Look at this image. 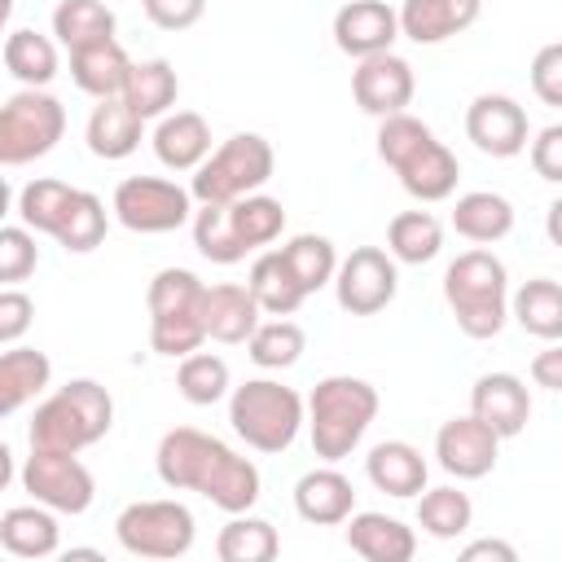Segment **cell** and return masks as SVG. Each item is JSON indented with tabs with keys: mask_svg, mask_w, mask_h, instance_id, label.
Instances as JSON below:
<instances>
[{
	"mask_svg": "<svg viewBox=\"0 0 562 562\" xmlns=\"http://www.w3.org/2000/svg\"><path fill=\"white\" fill-rule=\"evenodd\" d=\"M140 136H145V119L123 101V97H101L88 114V127H83V140L97 158L105 162H119L127 154L140 149Z\"/></svg>",
	"mask_w": 562,
	"mask_h": 562,
	"instance_id": "24",
	"label": "cell"
},
{
	"mask_svg": "<svg viewBox=\"0 0 562 562\" xmlns=\"http://www.w3.org/2000/svg\"><path fill=\"white\" fill-rule=\"evenodd\" d=\"M127 66H132V57L123 53L119 40H101V44H88V48H75L70 53V79H75V88L88 92V97H97V101L123 92Z\"/></svg>",
	"mask_w": 562,
	"mask_h": 562,
	"instance_id": "29",
	"label": "cell"
},
{
	"mask_svg": "<svg viewBox=\"0 0 562 562\" xmlns=\"http://www.w3.org/2000/svg\"><path fill=\"white\" fill-rule=\"evenodd\" d=\"M483 0H404L395 9L400 18V35L413 44H443L461 31H470L479 22Z\"/></svg>",
	"mask_w": 562,
	"mask_h": 562,
	"instance_id": "19",
	"label": "cell"
},
{
	"mask_svg": "<svg viewBox=\"0 0 562 562\" xmlns=\"http://www.w3.org/2000/svg\"><path fill=\"white\" fill-rule=\"evenodd\" d=\"M145 123L149 119H162L176 97H180V75L167 57H145V61H132L127 66V79H123V92H119Z\"/></svg>",
	"mask_w": 562,
	"mask_h": 562,
	"instance_id": "27",
	"label": "cell"
},
{
	"mask_svg": "<svg viewBox=\"0 0 562 562\" xmlns=\"http://www.w3.org/2000/svg\"><path fill=\"white\" fill-rule=\"evenodd\" d=\"M40 268V246L26 224H0V285H18Z\"/></svg>",
	"mask_w": 562,
	"mask_h": 562,
	"instance_id": "45",
	"label": "cell"
},
{
	"mask_svg": "<svg viewBox=\"0 0 562 562\" xmlns=\"http://www.w3.org/2000/svg\"><path fill=\"white\" fill-rule=\"evenodd\" d=\"M474 522V505L461 487H422L417 492V527L435 540H457Z\"/></svg>",
	"mask_w": 562,
	"mask_h": 562,
	"instance_id": "38",
	"label": "cell"
},
{
	"mask_svg": "<svg viewBox=\"0 0 562 562\" xmlns=\"http://www.w3.org/2000/svg\"><path fill=\"white\" fill-rule=\"evenodd\" d=\"M443 250V224L430 211H400L386 224V255L395 263H430Z\"/></svg>",
	"mask_w": 562,
	"mask_h": 562,
	"instance_id": "35",
	"label": "cell"
},
{
	"mask_svg": "<svg viewBox=\"0 0 562 562\" xmlns=\"http://www.w3.org/2000/svg\"><path fill=\"white\" fill-rule=\"evenodd\" d=\"M228 422L255 452H285L303 430V395L277 378H246L228 391Z\"/></svg>",
	"mask_w": 562,
	"mask_h": 562,
	"instance_id": "6",
	"label": "cell"
},
{
	"mask_svg": "<svg viewBox=\"0 0 562 562\" xmlns=\"http://www.w3.org/2000/svg\"><path fill=\"white\" fill-rule=\"evenodd\" d=\"M70 198H75V184L53 180V176H40V180H31L18 193V215H22V224L31 233L53 237L57 224H61V215H66V206H70Z\"/></svg>",
	"mask_w": 562,
	"mask_h": 562,
	"instance_id": "44",
	"label": "cell"
},
{
	"mask_svg": "<svg viewBox=\"0 0 562 562\" xmlns=\"http://www.w3.org/2000/svg\"><path fill=\"white\" fill-rule=\"evenodd\" d=\"M0 544L13 558H53L61 549L57 514L44 505H13L0 514Z\"/></svg>",
	"mask_w": 562,
	"mask_h": 562,
	"instance_id": "26",
	"label": "cell"
},
{
	"mask_svg": "<svg viewBox=\"0 0 562 562\" xmlns=\"http://www.w3.org/2000/svg\"><path fill=\"white\" fill-rule=\"evenodd\" d=\"M154 470L171 492H198L211 505H220L224 514H246L259 501L255 461L193 426H176L158 439Z\"/></svg>",
	"mask_w": 562,
	"mask_h": 562,
	"instance_id": "1",
	"label": "cell"
},
{
	"mask_svg": "<svg viewBox=\"0 0 562 562\" xmlns=\"http://www.w3.org/2000/svg\"><path fill=\"white\" fill-rule=\"evenodd\" d=\"M531 92L544 105H562V44H544L531 61Z\"/></svg>",
	"mask_w": 562,
	"mask_h": 562,
	"instance_id": "47",
	"label": "cell"
},
{
	"mask_svg": "<svg viewBox=\"0 0 562 562\" xmlns=\"http://www.w3.org/2000/svg\"><path fill=\"white\" fill-rule=\"evenodd\" d=\"M531 378H536V386H544V391H562V347H558V342H549V347L531 360Z\"/></svg>",
	"mask_w": 562,
	"mask_h": 562,
	"instance_id": "50",
	"label": "cell"
},
{
	"mask_svg": "<svg viewBox=\"0 0 562 562\" xmlns=\"http://www.w3.org/2000/svg\"><path fill=\"white\" fill-rule=\"evenodd\" d=\"M189 224H193V246H198L202 259L228 268V263H241L250 255L241 246L233 220H228V202H198V211L189 215Z\"/></svg>",
	"mask_w": 562,
	"mask_h": 562,
	"instance_id": "37",
	"label": "cell"
},
{
	"mask_svg": "<svg viewBox=\"0 0 562 562\" xmlns=\"http://www.w3.org/2000/svg\"><path fill=\"white\" fill-rule=\"evenodd\" d=\"M53 382V360L35 347H9L0 351V417L18 413L35 395H44Z\"/></svg>",
	"mask_w": 562,
	"mask_h": 562,
	"instance_id": "28",
	"label": "cell"
},
{
	"mask_svg": "<svg viewBox=\"0 0 562 562\" xmlns=\"http://www.w3.org/2000/svg\"><path fill=\"white\" fill-rule=\"evenodd\" d=\"M413 92H417V79H413V66L400 53L360 57L356 70H351V97L373 119H386V114L408 110L413 105Z\"/></svg>",
	"mask_w": 562,
	"mask_h": 562,
	"instance_id": "15",
	"label": "cell"
},
{
	"mask_svg": "<svg viewBox=\"0 0 562 562\" xmlns=\"http://www.w3.org/2000/svg\"><path fill=\"white\" fill-rule=\"evenodd\" d=\"M202 281L189 268H162L154 272L145 303H149V347L158 356H189L206 342L202 334Z\"/></svg>",
	"mask_w": 562,
	"mask_h": 562,
	"instance_id": "7",
	"label": "cell"
},
{
	"mask_svg": "<svg viewBox=\"0 0 562 562\" xmlns=\"http://www.w3.org/2000/svg\"><path fill=\"white\" fill-rule=\"evenodd\" d=\"M13 474H18V470H13V452H9V443L0 439V492L13 483Z\"/></svg>",
	"mask_w": 562,
	"mask_h": 562,
	"instance_id": "52",
	"label": "cell"
},
{
	"mask_svg": "<svg viewBox=\"0 0 562 562\" xmlns=\"http://www.w3.org/2000/svg\"><path fill=\"white\" fill-rule=\"evenodd\" d=\"M154 154L167 171H193L211 154V123L198 110H167L154 127Z\"/></svg>",
	"mask_w": 562,
	"mask_h": 562,
	"instance_id": "25",
	"label": "cell"
},
{
	"mask_svg": "<svg viewBox=\"0 0 562 562\" xmlns=\"http://www.w3.org/2000/svg\"><path fill=\"white\" fill-rule=\"evenodd\" d=\"M114 536L132 558H184L193 549V514L180 501H132L114 518Z\"/></svg>",
	"mask_w": 562,
	"mask_h": 562,
	"instance_id": "10",
	"label": "cell"
},
{
	"mask_svg": "<svg viewBox=\"0 0 562 562\" xmlns=\"http://www.w3.org/2000/svg\"><path fill=\"white\" fill-rule=\"evenodd\" d=\"M378 158L400 176L404 193L417 202H443L457 193V154L430 132V123H422L408 110L378 119Z\"/></svg>",
	"mask_w": 562,
	"mask_h": 562,
	"instance_id": "2",
	"label": "cell"
},
{
	"mask_svg": "<svg viewBox=\"0 0 562 562\" xmlns=\"http://www.w3.org/2000/svg\"><path fill=\"white\" fill-rule=\"evenodd\" d=\"M329 285L347 316H378L382 307L395 303L400 268L382 246H356L347 259H338Z\"/></svg>",
	"mask_w": 562,
	"mask_h": 562,
	"instance_id": "13",
	"label": "cell"
},
{
	"mask_svg": "<svg viewBox=\"0 0 562 562\" xmlns=\"http://www.w3.org/2000/svg\"><path fill=\"white\" fill-rule=\"evenodd\" d=\"M215 553H220V562H272L281 553V536H277L272 522L250 518V509H246V514H233L220 527Z\"/></svg>",
	"mask_w": 562,
	"mask_h": 562,
	"instance_id": "36",
	"label": "cell"
},
{
	"mask_svg": "<svg viewBox=\"0 0 562 562\" xmlns=\"http://www.w3.org/2000/svg\"><path fill=\"white\" fill-rule=\"evenodd\" d=\"M246 290H250V299L259 303V312H268V316H294L299 303L307 299L303 285L294 281L290 263L281 259V250H263V255L250 263Z\"/></svg>",
	"mask_w": 562,
	"mask_h": 562,
	"instance_id": "31",
	"label": "cell"
},
{
	"mask_svg": "<svg viewBox=\"0 0 562 562\" xmlns=\"http://www.w3.org/2000/svg\"><path fill=\"white\" fill-rule=\"evenodd\" d=\"M373 417H378V391L351 373L321 378L303 404V426L312 435V452L329 465L360 448Z\"/></svg>",
	"mask_w": 562,
	"mask_h": 562,
	"instance_id": "3",
	"label": "cell"
},
{
	"mask_svg": "<svg viewBox=\"0 0 562 562\" xmlns=\"http://www.w3.org/2000/svg\"><path fill=\"white\" fill-rule=\"evenodd\" d=\"M531 167L549 184L562 180V123H549V127L536 132V140H531Z\"/></svg>",
	"mask_w": 562,
	"mask_h": 562,
	"instance_id": "49",
	"label": "cell"
},
{
	"mask_svg": "<svg viewBox=\"0 0 562 562\" xmlns=\"http://www.w3.org/2000/svg\"><path fill=\"white\" fill-rule=\"evenodd\" d=\"M303 347H307V334H303L290 316L259 321L255 334L246 338V356H250L259 369H290V364H299Z\"/></svg>",
	"mask_w": 562,
	"mask_h": 562,
	"instance_id": "43",
	"label": "cell"
},
{
	"mask_svg": "<svg viewBox=\"0 0 562 562\" xmlns=\"http://www.w3.org/2000/svg\"><path fill=\"white\" fill-rule=\"evenodd\" d=\"M9 206H13V189H9V180L0 176V224H4V215H9Z\"/></svg>",
	"mask_w": 562,
	"mask_h": 562,
	"instance_id": "53",
	"label": "cell"
},
{
	"mask_svg": "<svg viewBox=\"0 0 562 562\" xmlns=\"http://www.w3.org/2000/svg\"><path fill=\"white\" fill-rule=\"evenodd\" d=\"M114 9L101 4V0H61L53 9V35L61 48H88V44H101V40H114Z\"/></svg>",
	"mask_w": 562,
	"mask_h": 562,
	"instance_id": "34",
	"label": "cell"
},
{
	"mask_svg": "<svg viewBox=\"0 0 562 562\" xmlns=\"http://www.w3.org/2000/svg\"><path fill=\"white\" fill-rule=\"evenodd\" d=\"M259 316H263L259 303L237 281H220V285H206L202 290V334L211 342H224V347L246 342L255 334Z\"/></svg>",
	"mask_w": 562,
	"mask_h": 562,
	"instance_id": "20",
	"label": "cell"
},
{
	"mask_svg": "<svg viewBox=\"0 0 562 562\" xmlns=\"http://www.w3.org/2000/svg\"><path fill=\"white\" fill-rule=\"evenodd\" d=\"M509 316L527 334H536L544 342H558L562 338V285L553 277H536V281L518 285L509 294Z\"/></svg>",
	"mask_w": 562,
	"mask_h": 562,
	"instance_id": "32",
	"label": "cell"
},
{
	"mask_svg": "<svg viewBox=\"0 0 562 562\" xmlns=\"http://www.w3.org/2000/svg\"><path fill=\"white\" fill-rule=\"evenodd\" d=\"M461 558H465V562H479V558H496V562H518L514 544H505V540H474V544H465V549H461Z\"/></svg>",
	"mask_w": 562,
	"mask_h": 562,
	"instance_id": "51",
	"label": "cell"
},
{
	"mask_svg": "<svg viewBox=\"0 0 562 562\" xmlns=\"http://www.w3.org/2000/svg\"><path fill=\"white\" fill-rule=\"evenodd\" d=\"M351 509H356V487L329 461L316 465V470H307L294 483V514L303 522H312V527H338V522H347Z\"/></svg>",
	"mask_w": 562,
	"mask_h": 562,
	"instance_id": "21",
	"label": "cell"
},
{
	"mask_svg": "<svg viewBox=\"0 0 562 562\" xmlns=\"http://www.w3.org/2000/svg\"><path fill=\"white\" fill-rule=\"evenodd\" d=\"M114 426V400L92 378H70L53 395H44L31 413V448L83 452L101 443Z\"/></svg>",
	"mask_w": 562,
	"mask_h": 562,
	"instance_id": "5",
	"label": "cell"
},
{
	"mask_svg": "<svg viewBox=\"0 0 562 562\" xmlns=\"http://www.w3.org/2000/svg\"><path fill=\"white\" fill-rule=\"evenodd\" d=\"M281 259L290 263V272H294V281L303 285V294L325 290V285L334 281V268H338V250H334V241L321 237V233H299V237H290V241L281 246Z\"/></svg>",
	"mask_w": 562,
	"mask_h": 562,
	"instance_id": "41",
	"label": "cell"
},
{
	"mask_svg": "<svg viewBox=\"0 0 562 562\" xmlns=\"http://www.w3.org/2000/svg\"><path fill=\"white\" fill-rule=\"evenodd\" d=\"M364 474H369V483H373L378 492H386V496H395V501H408V496H417V492L426 487L430 465H426L422 448H413L408 439H382V443L369 448Z\"/></svg>",
	"mask_w": 562,
	"mask_h": 562,
	"instance_id": "22",
	"label": "cell"
},
{
	"mask_svg": "<svg viewBox=\"0 0 562 562\" xmlns=\"http://www.w3.org/2000/svg\"><path fill=\"white\" fill-rule=\"evenodd\" d=\"M176 386H180V395H184L189 404L211 408V404H220V400L233 391L228 360H224V356H215V351H189V356H180Z\"/></svg>",
	"mask_w": 562,
	"mask_h": 562,
	"instance_id": "40",
	"label": "cell"
},
{
	"mask_svg": "<svg viewBox=\"0 0 562 562\" xmlns=\"http://www.w3.org/2000/svg\"><path fill=\"white\" fill-rule=\"evenodd\" d=\"M443 303L457 321V329L465 338H496L509 321V272L505 263L474 246L465 255H457L443 272Z\"/></svg>",
	"mask_w": 562,
	"mask_h": 562,
	"instance_id": "4",
	"label": "cell"
},
{
	"mask_svg": "<svg viewBox=\"0 0 562 562\" xmlns=\"http://www.w3.org/2000/svg\"><path fill=\"white\" fill-rule=\"evenodd\" d=\"M22 487L35 505L53 514H88L97 496V479L79 461V452H53V448H31L22 465Z\"/></svg>",
	"mask_w": 562,
	"mask_h": 562,
	"instance_id": "12",
	"label": "cell"
},
{
	"mask_svg": "<svg viewBox=\"0 0 562 562\" xmlns=\"http://www.w3.org/2000/svg\"><path fill=\"white\" fill-rule=\"evenodd\" d=\"M452 228H457L465 241L492 246V241H501V237L514 233V206H509V198H501V193H492V189L461 193L457 206H452Z\"/></svg>",
	"mask_w": 562,
	"mask_h": 562,
	"instance_id": "30",
	"label": "cell"
},
{
	"mask_svg": "<svg viewBox=\"0 0 562 562\" xmlns=\"http://www.w3.org/2000/svg\"><path fill=\"white\" fill-rule=\"evenodd\" d=\"M110 211L127 233H176L193 215V193L167 176H127L119 180Z\"/></svg>",
	"mask_w": 562,
	"mask_h": 562,
	"instance_id": "11",
	"label": "cell"
},
{
	"mask_svg": "<svg viewBox=\"0 0 562 562\" xmlns=\"http://www.w3.org/2000/svg\"><path fill=\"white\" fill-rule=\"evenodd\" d=\"M35 321V299L18 285H0V347L18 342Z\"/></svg>",
	"mask_w": 562,
	"mask_h": 562,
	"instance_id": "46",
	"label": "cell"
},
{
	"mask_svg": "<svg viewBox=\"0 0 562 562\" xmlns=\"http://www.w3.org/2000/svg\"><path fill=\"white\" fill-rule=\"evenodd\" d=\"M277 154L259 132H237L224 145H215L189 180L193 202H237L246 193H259L272 180Z\"/></svg>",
	"mask_w": 562,
	"mask_h": 562,
	"instance_id": "8",
	"label": "cell"
},
{
	"mask_svg": "<svg viewBox=\"0 0 562 562\" xmlns=\"http://www.w3.org/2000/svg\"><path fill=\"white\" fill-rule=\"evenodd\" d=\"M66 132V105L44 88H18L0 105V167H26Z\"/></svg>",
	"mask_w": 562,
	"mask_h": 562,
	"instance_id": "9",
	"label": "cell"
},
{
	"mask_svg": "<svg viewBox=\"0 0 562 562\" xmlns=\"http://www.w3.org/2000/svg\"><path fill=\"white\" fill-rule=\"evenodd\" d=\"M4 70L22 83V88H48L57 79V40L40 35V31H9L4 35Z\"/></svg>",
	"mask_w": 562,
	"mask_h": 562,
	"instance_id": "33",
	"label": "cell"
},
{
	"mask_svg": "<svg viewBox=\"0 0 562 562\" xmlns=\"http://www.w3.org/2000/svg\"><path fill=\"white\" fill-rule=\"evenodd\" d=\"M347 549L360 553L364 562H408L417 553V536L413 527H404L391 514L378 509H351L347 514Z\"/></svg>",
	"mask_w": 562,
	"mask_h": 562,
	"instance_id": "23",
	"label": "cell"
},
{
	"mask_svg": "<svg viewBox=\"0 0 562 562\" xmlns=\"http://www.w3.org/2000/svg\"><path fill=\"white\" fill-rule=\"evenodd\" d=\"M435 457H439V470H448L452 479H487L496 470V457H501V439L474 417H448L435 435Z\"/></svg>",
	"mask_w": 562,
	"mask_h": 562,
	"instance_id": "16",
	"label": "cell"
},
{
	"mask_svg": "<svg viewBox=\"0 0 562 562\" xmlns=\"http://www.w3.org/2000/svg\"><path fill=\"white\" fill-rule=\"evenodd\" d=\"M9 18H13V0H0V35H4V26H9Z\"/></svg>",
	"mask_w": 562,
	"mask_h": 562,
	"instance_id": "54",
	"label": "cell"
},
{
	"mask_svg": "<svg viewBox=\"0 0 562 562\" xmlns=\"http://www.w3.org/2000/svg\"><path fill=\"white\" fill-rule=\"evenodd\" d=\"M105 228H110L105 202L97 193H88V189H75V198H70V206H66V215H61V224H57L53 237H57L61 250L88 255V250H97L105 241Z\"/></svg>",
	"mask_w": 562,
	"mask_h": 562,
	"instance_id": "39",
	"label": "cell"
},
{
	"mask_svg": "<svg viewBox=\"0 0 562 562\" xmlns=\"http://www.w3.org/2000/svg\"><path fill=\"white\" fill-rule=\"evenodd\" d=\"M470 413L496 435V439H514L527 430L531 422V395L527 382L518 373H483L470 386Z\"/></svg>",
	"mask_w": 562,
	"mask_h": 562,
	"instance_id": "17",
	"label": "cell"
},
{
	"mask_svg": "<svg viewBox=\"0 0 562 562\" xmlns=\"http://www.w3.org/2000/svg\"><path fill=\"white\" fill-rule=\"evenodd\" d=\"M395 40H400V18L386 0H347L334 13V44L356 61L373 53H391Z\"/></svg>",
	"mask_w": 562,
	"mask_h": 562,
	"instance_id": "18",
	"label": "cell"
},
{
	"mask_svg": "<svg viewBox=\"0 0 562 562\" xmlns=\"http://www.w3.org/2000/svg\"><path fill=\"white\" fill-rule=\"evenodd\" d=\"M465 136L487 158H514L531 140V123H527V110L514 97H505V92H479L465 105Z\"/></svg>",
	"mask_w": 562,
	"mask_h": 562,
	"instance_id": "14",
	"label": "cell"
},
{
	"mask_svg": "<svg viewBox=\"0 0 562 562\" xmlns=\"http://www.w3.org/2000/svg\"><path fill=\"white\" fill-rule=\"evenodd\" d=\"M140 9L158 31H189L193 22H202L206 0H140Z\"/></svg>",
	"mask_w": 562,
	"mask_h": 562,
	"instance_id": "48",
	"label": "cell"
},
{
	"mask_svg": "<svg viewBox=\"0 0 562 562\" xmlns=\"http://www.w3.org/2000/svg\"><path fill=\"white\" fill-rule=\"evenodd\" d=\"M228 220L241 237L246 250H259V246H272L285 228V206L281 198H268V193H246L237 202H228Z\"/></svg>",
	"mask_w": 562,
	"mask_h": 562,
	"instance_id": "42",
	"label": "cell"
}]
</instances>
